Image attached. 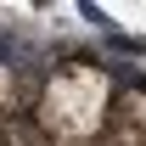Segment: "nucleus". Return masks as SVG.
Masks as SVG:
<instances>
[{"label":"nucleus","mask_w":146,"mask_h":146,"mask_svg":"<svg viewBox=\"0 0 146 146\" xmlns=\"http://www.w3.org/2000/svg\"><path fill=\"white\" fill-rule=\"evenodd\" d=\"M112 124V79L96 62H62L39 90V129L56 146H90Z\"/></svg>","instance_id":"obj_1"},{"label":"nucleus","mask_w":146,"mask_h":146,"mask_svg":"<svg viewBox=\"0 0 146 146\" xmlns=\"http://www.w3.org/2000/svg\"><path fill=\"white\" fill-rule=\"evenodd\" d=\"M112 146H146V90H124L112 101Z\"/></svg>","instance_id":"obj_2"},{"label":"nucleus","mask_w":146,"mask_h":146,"mask_svg":"<svg viewBox=\"0 0 146 146\" xmlns=\"http://www.w3.org/2000/svg\"><path fill=\"white\" fill-rule=\"evenodd\" d=\"M11 112H17V84H11V73L0 68V146L11 141Z\"/></svg>","instance_id":"obj_3"},{"label":"nucleus","mask_w":146,"mask_h":146,"mask_svg":"<svg viewBox=\"0 0 146 146\" xmlns=\"http://www.w3.org/2000/svg\"><path fill=\"white\" fill-rule=\"evenodd\" d=\"M6 146H39V141H23V135H11V141H6Z\"/></svg>","instance_id":"obj_4"}]
</instances>
